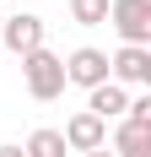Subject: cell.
<instances>
[{"mask_svg": "<svg viewBox=\"0 0 151 157\" xmlns=\"http://www.w3.org/2000/svg\"><path fill=\"white\" fill-rule=\"evenodd\" d=\"M22 81L38 103H54L65 92V60L54 49H32V54H22Z\"/></svg>", "mask_w": 151, "mask_h": 157, "instance_id": "6da1fadb", "label": "cell"}, {"mask_svg": "<svg viewBox=\"0 0 151 157\" xmlns=\"http://www.w3.org/2000/svg\"><path fill=\"white\" fill-rule=\"evenodd\" d=\"M108 22L124 44L151 49V0H108Z\"/></svg>", "mask_w": 151, "mask_h": 157, "instance_id": "7a4b0ae2", "label": "cell"}, {"mask_svg": "<svg viewBox=\"0 0 151 157\" xmlns=\"http://www.w3.org/2000/svg\"><path fill=\"white\" fill-rule=\"evenodd\" d=\"M0 44L11 49L16 60L22 54H32V49H43V16H32V11H16L0 22Z\"/></svg>", "mask_w": 151, "mask_h": 157, "instance_id": "3957f363", "label": "cell"}, {"mask_svg": "<svg viewBox=\"0 0 151 157\" xmlns=\"http://www.w3.org/2000/svg\"><path fill=\"white\" fill-rule=\"evenodd\" d=\"M108 81H113V87H146L151 81V49L124 44L119 54L108 60Z\"/></svg>", "mask_w": 151, "mask_h": 157, "instance_id": "277c9868", "label": "cell"}, {"mask_svg": "<svg viewBox=\"0 0 151 157\" xmlns=\"http://www.w3.org/2000/svg\"><path fill=\"white\" fill-rule=\"evenodd\" d=\"M70 81L87 87V92L103 87V81H108V54H103V49H76L70 60H65V87H70Z\"/></svg>", "mask_w": 151, "mask_h": 157, "instance_id": "5b68a950", "label": "cell"}, {"mask_svg": "<svg viewBox=\"0 0 151 157\" xmlns=\"http://www.w3.org/2000/svg\"><path fill=\"white\" fill-rule=\"evenodd\" d=\"M60 136H65V146H70V152H81V157H87V152H97V146H108V125H103V119H92L87 109H81V114H70Z\"/></svg>", "mask_w": 151, "mask_h": 157, "instance_id": "8992f818", "label": "cell"}, {"mask_svg": "<svg viewBox=\"0 0 151 157\" xmlns=\"http://www.w3.org/2000/svg\"><path fill=\"white\" fill-rule=\"evenodd\" d=\"M124 109H130V92H124V87H113V81H103V87H92L87 92V114L92 119H124Z\"/></svg>", "mask_w": 151, "mask_h": 157, "instance_id": "52a82bcc", "label": "cell"}, {"mask_svg": "<svg viewBox=\"0 0 151 157\" xmlns=\"http://www.w3.org/2000/svg\"><path fill=\"white\" fill-rule=\"evenodd\" d=\"M113 157H151V125H130L124 119L113 136Z\"/></svg>", "mask_w": 151, "mask_h": 157, "instance_id": "ba28073f", "label": "cell"}, {"mask_svg": "<svg viewBox=\"0 0 151 157\" xmlns=\"http://www.w3.org/2000/svg\"><path fill=\"white\" fill-rule=\"evenodd\" d=\"M65 152H70V146H65L60 130H32L27 146H22V157H65Z\"/></svg>", "mask_w": 151, "mask_h": 157, "instance_id": "9c48e42d", "label": "cell"}, {"mask_svg": "<svg viewBox=\"0 0 151 157\" xmlns=\"http://www.w3.org/2000/svg\"><path fill=\"white\" fill-rule=\"evenodd\" d=\"M70 22L76 27H103L108 22V0H70Z\"/></svg>", "mask_w": 151, "mask_h": 157, "instance_id": "30bf717a", "label": "cell"}, {"mask_svg": "<svg viewBox=\"0 0 151 157\" xmlns=\"http://www.w3.org/2000/svg\"><path fill=\"white\" fill-rule=\"evenodd\" d=\"M0 157H22V146H0Z\"/></svg>", "mask_w": 151, "mask_h": 157, "instance_id": "8fae6325", "label": "cell"}, {"mask_svg": "<svg viewBox=\"0 0 151 157\" xmlns=\"http://www.w3.org/2000/svg\"><path fill=\"white\" fill-rule=\"evenodd\" d=\"M87 157H113V152H108V146H97V152H87Z\"/></svg>", "mask_w": 151, "mask_h": 157, "instance_id": "7c38bea8", "label": "cell"}, {"mask_svg": "<svg viewBox=\"0 0 151 157\" xmlns=\"http://www.w3.org/2000/svg\"><path fill=\"white\" fill-rule=\"evenodd\" d=\"M0 22H6V16H0Z\"/></svg>", "mask_w": 151, "mask_h": 157, "instance_id": "4fadbf2b", "label": "cell"}]
</instances>
